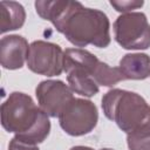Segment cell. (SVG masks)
I'll use <instances>...</instances> for the list:
<instances>
[{
	"label": "cell",
	"mask_w": 150,
	"mask_h": 150,
	"mask_svg": "<svg viewBox=\"0 0 150 150\" xmlns=\"http://www.w3.org/2000/svg\"><path fill=\"white\" fill-rule=\"evenodd\" d=\"M102 109L127 134L129 150H150V105L141 95L111 89L102 97Z\"/></svg>",
	"instance_id": "obj_2"
},
{
	"label": "cell",
	"mask_w": 150,
	"mask_h": 150,
	"mask_svg": "<svg viewBox=\"0 0 150 150\" xmlns=\"http://www.w3.org/2000/svg\"><path fill=\"white\" fill-rule=\"evenodd\" d=\"M63 57L64 52H62L59 45L46 41H34L29 46L27 67L33 73L40 75L56 76L63 70Z\"/></svg>",
	"instance_id": "obj_7"
},
{
	"label": "cell",
	"mask_w": 150,
	"mask_h": 150,
	"mask_svg": "<svg viewBox=\"0 0 150 150\" xmlns=\"http://www.w3.org/2000/svg\"><path fill=\"white\" fill-rule=\"evenodd\" d=\"M118 68L125 80H144L150 76V56L142 53L127 54L121 59Z\"/></svg>",
	"instance_id": "obj_10"
},
{
	"label": "cell",
	"mask_w": 150,
	"mask_h": 150,
	"mask_svg": "<svg viewBox=\"0 0 150 150\" xmlns=\"http://www.w3.org/2000/svg\"><path fill=\"white\" fill-rule=\"evenodd\" d=\"M64 71L67 73V80L70 89L76 94L91 97L98 93V84L84 71L77 68H68Z\"/></svg>",
	"instance_id": "obj_12"
},
{
	"label": "cell",
	"mask_w": 150,
	"mask_h": 150,
	"mask_svg": "<svg viewBox=\"0 0 150 150\" xmlns=\"http://www.w3.org/2000/svg\"><path fill=\"white\" fill-rule=\"evenodd\" d=\"M77 68L89 75L98 86L112 87L125 80L118 67H109L94 54L82 48H68L64 50L63 70Z\"/></svg>",
	"instance_id": "obj_4"
},
{
	"label": "cell",
	"mask_w": 150,
	"mask_h": 150,
	"mask_svg": "<svg viewBox=\"0 0 150 150\" xmlns=\"http://www.w3.org/2000/svg\"><path fill=\"white\" fill-rule=\"evenodd\" d=\"M110 5L117 11V12H123L130 13L132 9H137L144 5V1H138V0H111Z\"/></svg>",
	"instance_id": "obj_13"
},
{
	"label": "cell",
	"mask_w": 150,
	"mask_h": 150,
	"mask_svg": "<svg viewBox=\"0 0 150 150\" xmlns=\"http://www.w3.org/2000/svg\"><path fill=\"white\" fill-rule=\"evenodd\" d=\"M116 42L124 49H148L150 47V25L144 13L130 12L120 15L114 22Z\"/></svg>",
	"instance_id": "obj_5"
},
{
	"label": "cell",
	"mask_w": 150,
	"mask_h": 150,
	"mask_svg": "<svg viewBox=\"0 0 150 150\" xmlns=\"http://www.w3.org/2000/svg\"><path fill=\"white\" fill-rule=\"evenodd\" d=\"M100 150H114V149H109V148H104V149H100Z\"/></svg>",
	"instance_id": "obj_16"
},
{
	"label": "cell",
	"mask_w": 150,
	"mask_h": 150,
	"mask_svg": "<svg viewBox=\"0 0 150 150\" xmlns=\"http://www.w3.org/2000/svg\"><path fill=\"white\" fill-rule=\"evenodd\" d=\"M28 42L20 35H7L0 41V62L5 69H20L27 60Z\"/></svg>",
	"instance_id": "obj_9"
},
{
	"label": "cell",
	"mask_w": 150,
	"mask_h": 150,
	"mask_svg": "<svg viewBox=\"0 0 150 150\" xmlns=\"http://www.w3.org/2000/svg\"><path fill=\"white\" fill-rule=\"evenodd\" d=\"M96 105L88 100L73 98L59 116L60 127L70 136L89 134L97 124Z\"/></svg>",
	"instance_id": "obj_6"
},
{
	"label": "cell",
	"mask_w": 150,
	"mask_h": 150,
	"mask_svg": "<svg viewBox=\"0 0 150 150\" xmlns=\"http://www.w3.org/2000/svg\"><path fill=\"white\" fill-rule=\"evenodd\" d=\"M1 124L18 139L35 145L43 142L50 131L48 115L29 95L20 91L12 93L1 104Z\"/></svg>",
	"instance_id": "obj_3"
},
{
	"label": "cell",
	"mask_w": 150,
	"mask_h": 150,
	"mask_svg": "<svg viewBox=\"0 0 150 150\" xmlns=\"http://www.w3.org/2000/svg\"><path fill=\"white\" fill-rule=\"evenodd\" d=\"M35 95L41 110L50 117H59L74 98L70 88L59 80H46L38 84Z\"/></svg>",
	"instance_id": "obj_8"
},
{
	"label": "cell",
	"mask_w": 150,
	"mask_h": 150,
	"mask_svg": "<svg viewBox=\"0 0 150 150\" xmlns=\"http://www.w3.org/2000/svg\"><path fill=\"white\" fill-rule=\"evenodd\" d=\"M8 150H39V148L35 144H30V143L20 141L16 137H14L12 138L8 145Z\"/></svg>",
	"instance_id": "obj_14"
},
{
	"label": "cell",
	"mask_w": 150,
	"mask_h": 150,
	"mask_svg": "<svg viewBox=\"0 0 150 150\" xmlns=\"http://www.w3.org/2000/svg\"><path fill=\"white\" fill-rule=\"evenodd\" d=\"M36 13L50 21L56 30L76 47L105 48L110 43V23L100 9L84 7L79 1H35Z\"/></svg>",
	"instance_id": "obj_1"
},
{
	"label": "cell",
	"mask_w": 150,
	"mask_h": 150,
	"mask_svg": "<svg viewBox=\"0 0 150 150\" xmlns=\"http://www.w3.org/2000/svg\"><path fill=\"white\" fill-rule=\"evenodd\" d=\"M26 19V12L21 4L16 1L0 2V32L6 33L22 27Z\"/></svg>",
	"instance_id": "obj_11"
},
{
	"label": "cell",
	"mask_w": 150,
	"mask_h": 150,
	"mask_svg": "<svg viewBox=\"0 0 150 150\" xmlns=\"http://www.w3.org/2000/svg\"><path fill=\"white\" fill-rule=\"evenodd\" d=\"M70 150H94L89 146H83V145H77V146H73Z\"/></svg>",
	"instance_id": "obj_15"
}]
</instances>
